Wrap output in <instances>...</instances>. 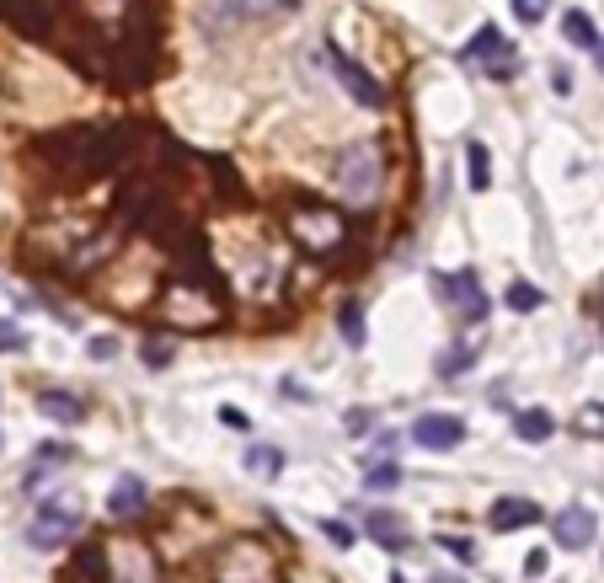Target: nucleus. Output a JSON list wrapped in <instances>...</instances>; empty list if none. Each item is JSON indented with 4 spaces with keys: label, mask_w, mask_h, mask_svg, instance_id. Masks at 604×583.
I'll list each match as a JSON object with an SVG mask.
<instances>
[{
    "label": "nucleus",
    "mask_w": 604,
    "mask_h": 583,
    "mask_svg": "<svg viewBox=\"0 0 604 583\" xmlns=\"http://www.w3.org/2000/svg\"><path fill=\"white\" fill-rule=\"evenodd\" d=\"M380 182H385L380 145L375 140L343 145V156H337V193H343V204H353V209L375 204V198H380Z\"/></svg>",
    "instance_id": "nucleus-1"
},
{
    "label": "nucleus",
    "mask_w": 604,
    "mask_h": 583,
    "mask_svg": "<svg viewBox=\"0 0 604 583\" xmlns=\"http://www.w3.org/2000/svg\"><path fill=\"white\" fill-rule=\"evenodd\" d=\"M166 321H177V327L188 332H204L220 321V300H214V284L204 279H177L166 289Z\"/></svg>",
    "instance_id": "nucleus-2"
},
{
    "label": "nucleus",
    "mask_w": 604,
    "mask_h": 583,
    "mask_svg": "<svg viewBox=\"0 0 604 583\" xmlns=\"http://www.w3.org/2000/svg\"><path fill=\"white\" fill-rule=\"evenodd\" d=\"M214 573H220V583H273V557L257 535H236L214 557Z\"/></svg>",
    "instance_id": "nucleus-3"
},
{
    "label": "nucleus",
    "mask_w": 604,
    "mask_h": 583,
    "mask_svg": "<svg viewBox=\"0 0 604 583\" xmlns=\"http://www.w3.org/2000/svg\"><path fill=\"white\" fill-rule=\"evenodd\" d=\"M289 230H294V241H300L305 252H316V257L337 252V247H343V236H348V230H343V214L327 209V204H294Z\"/></svg>",
    "instance_id": "nucleus-4"
},
{
    "label": "nucleus",
    "mask_w": 604,
    "mask_h": 583,
    "mask_svg": "<svg viewBox=\"0 0 604 583\" xmlns=\"http://www.w3.org/2000/svg\"><path fill=\"white\" fill-rule=\"evenodd\" d=\"M289 6H300V0H209V33H236V27L278 17Z\"/></svg>",
    "instance_id": "nucleus-5"
},
{
    "label": "nucleus",
    "mask_w": 604,
    "mask_h": 583,
    "mask_svg": "<svg viewBox=\"0 0 604 583\" xmlns=\"http://www.w3.org/2000/svg\"><path fill=\"white\" fill-rule=\"evenodd\" d=\"M466 59H476L492 81H508V75H519V49H508L498 27H482L471 43H466Z\"/></svg>",
    "instance_id": "nucleus-6"
},
{
    "label": "nucleus",
    "mask_w": 604,
    "mask_h": 583,
    "mask_svg": "<svg viewBox=\"0 0 604 583\" xmlns=\"http://www.w3.org/2000/svg\"><path fill=\"white\" fill-rule=\"evenodd\" d=\"M433 289L455 305L466 321H482L487 316V289H482V279L476 273H433Z\"/></svg>",
    "instance_id": "nucleus-7"
},
{
    "label": "nucleus",
    "mask_w": 604,
    "mask_h": 583,
    "mask_svg": "<svg viewBox=\"0 0 604 583\" xmlns=\"http://www.w3.org/2000/svg\"><path fill=\"white\" fill-rule=\"evenodd\" d=\"M75 530H81V514H75V509H54V503H49V509L33 519L27 541H33L38 551H59V546L75 541Z\"/></svg>",
    "instance_id": "nucleus-8"
},
{
    "label": "nucleus",
    "mask_w": 604,
    "mask_h": 583,
    "mask_svg": "<svg viewBox=\"0 0 604 583\" xmlns=\"http://www.w3.org/2000/svg\"><path fill=\"white\" fill-rule=\"evenodd\" d=\"M332 75L343 81V91H348V97L359 102V107H385V86H380L364 65H353L348 54H332Z\"/></svg>",
    "instance_id": "nucleus-9"
},
{
    "label": "nucleus",
    "mask_w": 604,
    "mask_h": 583,
    "mask_svg": "<svg viewBox=\"0 0 604 583\" xmlns=\"http://www.w3.org/2000/svg\"><path fill=\"white\" fill-rule=\"evenodd\" d=\"M412 439L423 444V450H455V444L466 439V423H460L455 412H423V418L412 423Z\"/></svg>",
    "instance_id": "nucleus-10"
},
{
    "label": "nucleus",
    "mask_w": 604,
    "mask_h": 583,
    "mask_svg": "<svg viewBox=\"0 0 604 583\" xmlns=\"http://www.w3.org/2000/svg\"><path fill=\"white\" fill-rule=\"evenodd\" d=\"M594 530H599V519L583 509V503H567L562 514H556V546L562 551H588L594 546Z\"/></svg>",
    "instance_id": "nucleus-11"
},
{
    "label": "nucleus",
    "mask_w": 604,
    "mask_h": 583,
    "mask_svg": "<svg viewBox=\"0 0 604 583\" xmlns=\"http://www.w3.org/2000/svg\"><path fill=\"white\" fill-rule=\"evenodd\" d=\"M0 17H6L11 27H22L27 38L49 33V6H43V0H0Z\"/></svg>",
    "instance_id": "nucleus-12"
},
{
    "label": "nucleus",
    "mask_w": 604,
    "mask_h": 583,
    "mask_svg": "<svg viewBox=\"0 0 604 583\" xmlns=\"http://www.w3.org/2000/svg\"><path fill=\"white\" fill-rule=\"evenodd\" d=\"M535 519H540V503H530V498H498L487 509L492 530H519V525H535Z\"/></svg>",
    "instance_id": "nucleus-13"
},
{
    "label": "nucleus",
    "mask_w": 604,
    "mask_h": 583,
    "mask_svg": "<svg viewBox=\"0 0 604 583\" xmlns=\"http://www.w3.org/2000/svg\"><path fill=\"white\" fill-rule=\"evenodd\" d=\"M38 412H43V418H54V423H65V428H75V423H86L91 407L75 391H43L38 396Z\"/></svg>",
    "instance_id": "nucleus-14"
},
{
    "label": "nucleus",
    "mask_w": 604,
    "mask_h": 583,
    "mask_svg": "<svg viewBox=\"0 0 604 583\" xmlns=\"http://www.w3.org/2000/svg\"><path fill=\"white\" fill-rule=\"evenodd\" d=\"M145 503H150L145 482H139V477H118L113 498H107V509H113V519H134V514H145Z\"/></svg>",
    "instance_id": "nucleus-15"
},
{
    "label": "nucleus",
    "mask_w": 604,
    "mask_h": 583,
    "mask_svg": "<svg viewBox=\"0 0 604 583\" xmlns=\"http://www.w3.org/2000/svg\"><path fill=\"white\" fill-rule=\"evenodd\" d=\"M514 434L524 444H546L556 434V418H551V412H540V407H524V412H514Z\"/></svg>",
    "instance_id": "nucleus-16"
},
{
    "label": "nucleus",
    "mask_w": 604,
    "mask_h": 583,
    "mask_svg": "<svg viewBox=\"0 0 604 583\" xmlns=\"http://www.w3.org/2000/svg\"><path fill=\"white\" fill-rule=\"evenodd\" d=\"M369 535H375L380 546H391V551H407L412 546L407 519H401V514H369Z\"/></svg>",
    "instance_id": "nucleus-17"
},
{
    "label": "nucleus",
    "mask_w": 604,
    "mask_h": 583,
    "mask_svg": "<svg viewBox=\"0 0 604 583\" xmlns=\"http://www.w3.org/2000/svg\"><path fill=\"white\" fill-rule=\"evenodd\" d=\"M466 177H471V193H487L492 188V156H487L482 140L466 145Z\"/></svg>",
    "instance_id": "nucleus-18"
},
{
    "label": "nucleus",
    "mask_w": 604,
    "mask_h": 583,
    "mask_svg": "<svg viewBox=\"0 0 604 583\" xmlns=\"http://www.w3.org/2000/svg\"><path fill=\"white\" fill-rule=\"evenodd\" d=\"M562 38L572 43V49H599V33H594V22H588V11H567Z\"/></svg>",
    "instance_id": "nucleus-19"
},
{
    "label": "nucleus",
    "mask_w": 604,
    "mask_h": 583,
    "mask_svg": "<svg viewBox=\"0 0 604 583\" xmlns=\"http://www.w3.org/2000/svg\"><path fill=\"white\" fill-rule=\"evenodd\" d=\"M337 332H343L348 348H364V305L359 300H348L343 311H337Z\"/></svg>",
    "instance_id": "nucleus-20"
},
{
    "label": "nucleus",
    "mask_w": 604,
    "mask_h": 583,
    "mask_svg": "<svg viewBox=\"0 0 604 583\" xmlns=\"http://www.w3.org/2000/svg\"><path fill=\"white\" fill-rule=\"evenodd\" d=\"M139 359H145L150 370H166V364L177 359V343L172 337H145V343H139Z\"/></svg>",
    "instance_id": "nucleus-21"
},
{
    "label": "nucleus",
    "mask_w": 604,
    "mask_h": 583,
    "mask_svg": "<svg viewBox=\"0 0 604 583\" xmlns=\"http://www.w3.org/2000/svg\"><path fill=\"white\" fill-rule=\"evenodd\" d=\"M278 466H284V455L268 450V444H252V450H246V471H252V477H273Z\"/></svg>",
    "instance_id": "nucleus-22"
},
{
    "label": "nucleus",
    "mask_w": 604,
    "mask_h": 583,
    "mask_svg": "<svg viewBox=\"0 0 604 583\" xmlns=\"http://www.w3.org/2000/svg\"><path fill=\"white\" fill-rule=\"evenodd\" d=\"M471 364H476V354H471L466 343H455V348H449V354L439 359V375H444V380H455V375H466Z\"/></svg>",
    "instance_id": "nucleus-23"
},
{
    "label": "nucleus",
    "mask_w": 604,
    "mask_h": 583,
    "mask_svg": "<svg viewBox=\"0 0 604 583\" xmlns=\"http://www.w3.org/2000/svg\"><path fill=\"white\" fill-rule=\"evenodd\" d=\"M578 434H588V439H604V402H588V407L578 412Z\"/></svg>",
    "instance_id": "nucleus-24"
},
{
    "label": "nucleus",
    "mask_w": 604,
    "mask_h": 583,
    "mask_svg": "<svg viewBox=\"0 0 604 583\" xmlns=\"http://www.w3.org/2000/svg\"><path fill=\"white\" fill-rule=\"evenodd\" d=\"M508 6H514V17H519L524 27H535V22H546L551 0H508Z\"/></svg>",
    "instance_id": "nucleus-25"
},
{
    "label": "nucleus",
    "mask_w": 604,
    "mask_h": 583,
    "mask_svg": "<svg viewBox=\"0 0 604 583\" xmlns=\"http://www.w3.org/2000/svg\"><path fill=\"white\" fill-rule=\"evenodd\" d=\"M17 348H27V332L11 316H0V354H17Z\"/></svg>",
    "instance_id": "nucleus-26"
},
{
    "label": "nucleus",
    "mask_w": 604,
    "mask_h": 583,
    "mask_svg": "<svg viewBox=\"0 0 604 583\" xmlns=\"http://www.w3.org/2000/svg\"><path fill=\"white\" fill-rule=\"evenodd\" d=\"M508 305H514V311H535V305H540V289L535 284H508Z\"/></svg>",
    "instance_id": "nucleus-27"
},
{
    "label": "nucleus",
    "mask_w": 604,
    "mask_h": 583,
    "mask_svg": "<svg viewBox=\"0 0 604 583\" xmlns=\"http://www.w3.org/2000/svg\"><path fill=\"white\" fill-rule=\"evenodd\" d=\"M401 482V466L396 460H385V466H369V487H375V493H385V487H396Z\"/></svg>",
    "instance_id": "nucleus-28"
},
{
    "label": "nucleus",
    "mask_w": 604,
    "mask_h": 583,
    "mask_svg": "<svg viewBox=\"0 0 604 583\" xmlns=\"http://www.w3.org/2000/svg\"><path fill=\"white\" fill-rule=\"evenodd\" d=\"M321 535H327L332 546H353L359 535H353V525H343V519H321Z\"/></svg>",
    "instance_id": "nucleus-29"
},
{
    "label": "nucleus",
    "mask_w": 604,
    "mask_h": 583,
    "mask_svg": "<svg viewBox=\"0 0 604 583\" xmlns=\"http://www.w3.org/2000/svg\"><path fill=\"white\" fill-rule=\"evenodd\" d=\"M444 551H455V557L460 562H476V551H471V541H449V535H444V541H439Z\"/></svg>",
    "instance_id": "nucleus-30"
},
{
    "label": "nucleus",
    "mask_w": 604,
    "mask_h": 583,
    "mask_svg": "<svg viewBox=\"0 0 604 583\" xmlns=\"http://www.w3.org/2000/svg\"><path fill=\"white\" fill-rule=\"evenodd\" d=\"M91 354H97V359H113L118 343H113V337H91Z\"/></svg>",
    "instance_id": "nucleus-31"
},
{
    "label": "nucleus",
    "mask_w": 604,
    "mask_h": 583,
    "mask_svg": "<svg viewBox=\"0 0 604 583\" xmlns=\"http://www.w3.org/2000/svg\"><path fill=\"white\" fill-rule=\"evenodd\" d=\"M524 573H530V578L546 573V551H530V557H524Z\"/></svg>",
    "instance_id": "nucleus-32"
},
{
    "label": "nucleus",
    "mask_w": 604,
    "mask_h": 583,
    "mask_svg": "<svg viewBox=\"0 0 604 583\" xmlns=\"http://www.w3.org/2000/svg\"><path fill=\"white\" fill-rule=\"evenodd\" d=\"M594 59H599V70H604V38H599V49H594Z\"/></svg>",
    "instance_id": "nucleus-33"
},
{
    "label": "nucleus",
    "mask_w": 604,
    "mask_h": 583,
    "mask_svg": "<svg viewBox=\"0 0 604 583\" xmlns=\"http://www.w3.org/2000/svg\"><path fill=\"white\" fill-rule=\"evenodd\" d=\"M391 583H407V578H401V573H391Z\"/></svg>",
    "instance_id": "nucleus-34"
},
{
    "label": "nucleus",
    "mask_w": 604,
    "mask_h": 583,
    "mask_svg": "<svg viewBox=\"0 0 604 583\" xmlns=\"http://www.w3.org/2000/svg\"><path fill=\"white\" fill-rule=\"evenodd\" d=\"M439 583H455V578H439Z\"/></svg>",
    "instance_id": "nucleus-35"
}]
</instances>
